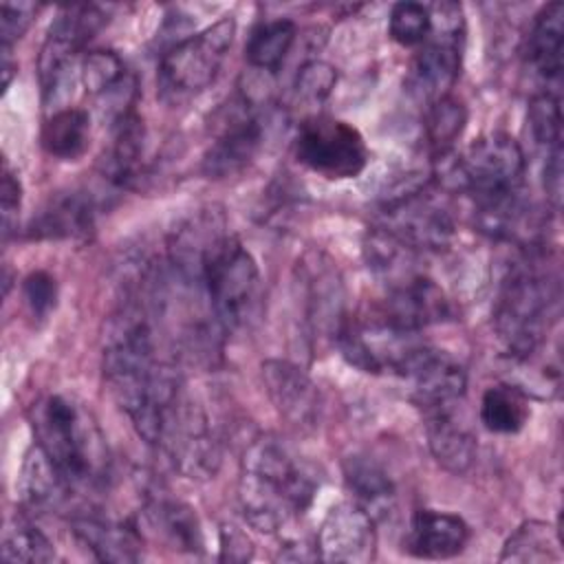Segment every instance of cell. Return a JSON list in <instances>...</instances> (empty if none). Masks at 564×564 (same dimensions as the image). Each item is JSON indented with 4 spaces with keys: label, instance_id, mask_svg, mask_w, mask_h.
I'll use <instances>...</instances> for the list:
<instances>
[{
    "label": "cell",
    "instance_id": "cell-1",
    "mask_svg": "<svg viewBox=\"0 0 564 564\" xmlns=\"http://www.w3.org/2000/svg\"><path fill=\"white\" fill-rule=\"evenodd\" d=\"M35 445L51 458L75 491L108 487L112 460L106 436L84 403L66 394H46L31 408Z\"/></svg>",
    "mask_w": 564,
    "mask_h": 564
},
{
    "label": "cell",
    "instance_id": "cell-2",
    "mask_svg": "<svg viewBox=\"0 0 564 564\" xmlns=\"http://www.w3.org/2000/svg\"><path fill=\"white\" fill-rule=\"evenodd\" d=\"M317 491L313 474L273 436L251 441L238 478L240 513L260 533H275L304 513Z\"/></svg>",
    "mask_w": 564,
    "mask_h": 564
},
{
    "label": "cell",
    "instance_id": "cell-3",
    "mask_svg": "<svg viewBox=\"0 0 564 564\" xmlns=\"http://www.w3.org/2000/svg\"><path fill=\"white\" fill-rule=\"evenodd\" d=\"M540 247L509 267L494 302V330L507 355L529 361L546 341L560 311L557 275L540 267Z\"/></svg>",
    "mask_w": 564,
    "mask_h": 564
},
{
    "label": "cell",
    "instance_id": "cell-4",
    "mask_svg": "<svg viewBox=\"0 0 564 564\" xmlns=\"http://www.w3.org/2000/svg\"><path fill=\"white\" fill-rule=\"evenodd\" d=\"M198 291L225 330L253 328L264 308V289L253 256L231 236H223L205 256Z\"/></svg>",
    "mask_w": 564,
    "mask_h": 564
},
{
    "label": "cell",
    "instance_id": "cell-5",
    "mask_svg": "<svg viewBox=\"0 0 564 564\" xmlns=\"http://www.w3.org/2000/svg\"><path fill=\"white\" fill-rule=\"evenodd\" d=\"M524 170L527 161L520 143L505 132H489L445 163L438 178L447 187L465 189L476 203H482L522 192Z\"/></svg>",
    "mask_w": 564,
    "mask_h": 564
},
{
    "label": "cell",
    "instance_id": "cell-6",
    "mask_svg": "<svg viewBox=\"0 0 564 564\" xmlns=\"http://www.w3.org/2000/svg\"><path fill=\"white\" fill-rule=\"evenodd\" d=\"M234 35L236 20L225 15L212 26L170 46L161 57L156 75L161 99L181 104L209 88L220 73Z\"/></svg>",
    "mask_w": 564,
    "mask_h": 564
},
{
    "label": "cell",
    "instance_id": "cell-7",
    "mask_svg": "<svg viewBox=\"0 0 564 564\" xmlns=\"http://www.w3.org/2000/svg\"><path fill=\"white\" fill-rule=\"evenodd\" d=\"M432 33L419 46L410 73L408 88L416 99L432 104L447 97L460 75L465 20L463 9L456 2H441L430 7Z\"/></svg>",
    "mask_w": 564,
    "mask_h": 564
},
{
    "label": "cell",
    "instance_id": "cell-8",
    "mask_svg": "<svg viewBox=\"0 0 564 564\" xmlns=\"http://www.w3.org/2000/svg\"><path fill=\"white\" fill-rule=\"evenodd\" d=\"M172 467L192 480H209L216 476L223 454L212 434L205 410L185 392L165 408L156 445Z\"/></svg>",
    "mask_w": 564,
    "mask_h": 564
},
{
    "label": "cell",
    "instance_id": "cell-9",
    "mask_svg": "<svg viewBox=\"0 0 564 564\" xmlns=\"http://www.w3.org/2000/svg\"><path fill=\"white\" fill-rule=\"evenodd\" d=\"M293 152L306 170L328 181L359 176L370 156L364 137L355 126L324 115L306 117L300 123Z\"/></svg>",
    "mask_w": 564,
    "mask_h": 564
},
{
    "label": "cell",
    "instance_id": "cell-10",
    "mask_svg": "<svg viewBox=\"0 0 564 564\" xmlns=\"http://www.w3.org/2000/svg\"><path fill=\"white\" fill-rule=\"evenodd\" d=\"M377 227L416 253L443 251L452 245L456 234L449 209L432 196L425 185L383 198Z\"/></svg>",
    "mask_w": 564,
    "mask_h": 564
},
{
    "label": "cell",
    "instance_id": "cell-11",
    "mask_svg": "<svg viewBox=\"0 0 564 564\" xmlns=\"http://www.w3.org/2000/svg\"><path fill=\"white\" fill-rule=\"evenodd\" d=\"M295 291L308 335L335 341L348 317L344 280L333 258L319 249H306L295 264Z\"/></svg>",
    "mask_w": 564,
    "mask_h": 564
},
{
    "label": "cell",
    "instance_id": "cell-12",
    "mask_svg": "<svg viewBox=\"0 0 564 564\" xmlns=\"http://www.w3.org/2000/svg\"><path fill=\"white\" fill-rule=\"evenodd\" d=\"M264 141V121L251 97L240 95L220 110L214 141L203 154L207 178H229L251 165Z\"/></svg>",
    "mask_w": 564,
    "mask_h": 564
},
{
    "label": "cell",
    "instance_id": "cell-13",
    "mask_svg": "<svg viewBox=\"0 0 564 564\" xmlns=\"http://www.w3.org/2000/svg\"><path fill=\"white\" fill-rule=\"evenodd\" d=\"M108 15L93 4L66 7L51 22L37 57V77L44 101L55 99L75 55L104 29Z\"/></svg>",
    "mask_w": 564,
    "mask_h": 564
},
{
    "label": "cell",
    "instance_id": "cell-14",
    "mask_svg": "<svg viewBox=\"0 0 564 564\" xmlns=\"http://www.w3.org/2000/svg\"><path fill=\"white\" fill-rule=\"evenodd\" d=\"M399 377L410 383V399L423 414L445 408H456L467 390V372L449 352L414 344L401 361Z\"/></svg>",
    "mask_w": 564,
    "mask_h": 564
},
{
    "label": "cell",
    "instance_id": "cell-15",
    "mask_svg": "<svg viewBox=\"0 0 564 564\" xmlns=\"http://www.w3.org/2000/svg\"><path fill=\"white\" fill-rule=\"evenodd\" d=\"M452 302L445 291L427 275L416 273L388 286V295L379 308V322L392 330L416 335L419 330L447 322Z\"/></svg>",
    "mask_w": 564,
    "mask_h": 564
},
{
    "label": "cell",
    "instance_id": "cell-16",
    "mask_svg": "<svg viewBox=\"0 0 564 564\" xmlns=\"http://www.w3.org/2000/svg\"><path fill=\"white\" fill-rule=\"evenodd\" d=\"M317 557L335 564H368L377 555L375 518L357 502L335 505L315 540Z\"/></svg>",
    "mask_w": 564,
    "mask_h": 564
},
{
    "label": "cell",
    "instance_id": "cell-17",
    "mask_svg": "<svg viewBox=\"0 0 564 564\" xmlns=\"http://www.w3.org/2000/svg\"><path fill=\"white\" fill-rule=\"evenodd\" d=\"M264 390L275 412L295 430H313L322 416V392L317 383L289 359L262 361Z\"/></svg>",
    "mask_w": 564,
    "mask_h": 564
},
{
    "label": "cell",
    "instance_id": "cell-18",
    "mask_svg": "<svg viewBox=\"0 0 564 564\" xmlns=\"http://www.w3.org/2000/svg\"><path fill=\"white\" fill-rule=\"evenodd\" d=\"M97 203L86 189L55 192L31 218L26 236L33 240H77L95 229Z\"/></svg>",
    "mask_w": 564,
    "mask_h": 564
},
{
    "label": "cell",
    "instance_id": "cell-19",
    "mask_svg": "<svg viewBox=\"0 0 564 564\" xmlns=\"http://www.w3.org/2000/svg\"><path fill=\"white\" fill-rule=\"evenodd\" d=\"M82 82L86 93L110 117V123L134 110L137 79L115 51H90L82 64Z\"/></svg>",
    "mask_w": 564,
    "mask_h": 564
},
{
    "label": "cell",
    "instance_id": "cell-20",
    "mask_svg": "<svg viewBox=\"0 0 564 564\" xmlns=\"http://www.w3.org/2000/svg\"><path fill=\"white\" fill-rule=\"evenodd\" d=\"M469 540L465 520L449 511L419 509L414 511L403 549L421 560H449L458 555Z\"/></svg>",
    "mask_w": 564,
    "mask_h": 564
},
{
    "label": "cell",
    "instance_id": "cell-21",
    "mask_svg": "<svg viewBox=\"0 0 564 564\" xmlns=\"http://www.w3.org/2000/svg\"><path fill=\"white\" fill-rule=\"evenodd\" d=\"M70 529L99 562L132 564L143 557L141 533L128 522L108 520L97 513H77L70 518Z\"/></svg>",
    "mask_w": 564,
    "mask_h": 564
},
{
    "label": "cell",
    "instance_id": "cell-22",
    "mask_svg": "<svg viewBox=\"0 0 564 564\" xmlns=\"http://www.w3.org/2000/svg\"><path fill=\"white\" fill-rule=\"evenodd\" d=\"M456 408L434 410L425 414V436L427 447L434 460L449 474H467L476 460L478 445L476 436L460 416H456Z\"/></svg>",
    "mask_w": 564,
    "mask_h": 564
},
{
    "label": "cell",
    "instance_id": "cell-23",
    "mask_svg": "<svg viewBox=\"0 0 564 564\" xmlns=\"http://www.w3.org/2000/svg\"><path fill=\"white\" fill-rule=\"evenodd\" d=\"M143 518L152 533L163 540L172 551L189 555L203 553V527L196 511L187 502L174 500L163 494L152 496L143 507Z\"/></svg>",
    "mask_w": 564,
    "mask_h": 564
},
{
    "label": "cell",
    "instance_id": "cell-24",
    "mask_svg": "<svg viewBox=\"0 0 564 564\" xmlns=\"http://www.w3.org/2000/svg\"><path fill=\"white\" fill-rule=\"evenodd\" d=\"M18 491L22 502L35 511H59L75 494L68 480L37 445L24 454Z\"/></svg>",
    "mask_w": 564,
    "mask_h": 564
},
{
    "label": "cell",
    "instance_id": "cell-25",
    "mask_svg": "<svg viewBox=\"0 0 564 564\" xmlns=\"http://www.w3.org/2000/svg\"><path fill=\"white\" fill-rule=\"evenodd\" d=\"M112 141L101 159V176L115 187H130L139 176L145 145L143 119L137 110L117 117L110 123Z\"/></svg>",
    "mask_w": 564,
    "mask_h": 564
},
{
    "label": "cell",
    "instance_id": "cell-26",
    "mask_svg": "<svg viewBox=\"0 0 564 564\" xmlns=\"http://www.w3.org/2000/svg\"><path fill=\"white\" fill-rule=\"evenodd\" d=\"M562 51H564V4L549 2L533 18L524 42V57L531 70L553 82L562 75Z\"/></svg>",
    "mask_w": 564,
    "mask_h": 564
},
{
    "label": "cell",
    "instance_id": "cell-27",
    "mask_svg": "<svg viewBox=\"0 0 564 564\" xmlns=\"http://www.w3.org/2000/svg\"><path fill=\"white\" fill-rule=\"evenodd\" d=\"M341 471L346 487L355 498L352 502L366 509L375 520H381L392 511L397 489L388 471L377 460L364 454H352L344 460Z\"/></svg>",
    "mask_w": 564,
    "mask_h": 564
},
{
    "label": "cell",
    "instance_id": "cell-28",
    "mask_svg": "<svg viewBox=\"0 0 564 564\" xmlns=\"http://www.w3.org/2000/svg\"><path fill=\"white\" fill-rule=\"evenodd\" d=\"M40 143L53 159H82L90 145V115L82 108L55 110L42 126Z\"/></svg>",
    "mask_w": 564,
    "mask_h": 564
},
{
    "label": "cell",
    "instance_id": "cell-29",
    "mask_svg": "<svg viewBox=\"0 0 564 564\" xmlns=\"http://www.w3.org/2000/svg\"><path fill=\"white\" fill-rule=\"evenodd\" d=\"M531 419L529 394L513 383H498L480 399V423L494 434H518Z\"/></svg>",
    "mask_w": 564,
    "mask_h": 564
},
{
    "label": "cell",
    "instance_id": "cell-30",
    "mask_svg": "<svg viewBox=\"0 0 564 564\" xmlns=\"http://www.w3.org/2000/svg\"><path fill=\"white\" fill-rule=\"evenodd\" d=\"M500 562H520V564H542L560 562V535L557 529L542 520L522 522L505 542Z\"/></svg>",
    "mask_w": 564,
    "mask_h": 564
},
{
    "label": "cell",
    "instance_id": "cell-31",
    "mask_svg": "<svg viewBox=\"0 0 564 564\" xmlns=\"http://www.w3.org/2000/svg\"><path fill=\"white\" fill-rule=\"evenodd\" d=\"M297 29L295 22L289 18L267 20L258 24L245 46V59L251 68L275 73L284 64V57L289 55L293 42H295Z\"/></svg>",
    "mask_w": 564,
    "mask_h": 564
},
{
    "label": "cell",
    "instance_id": "cell-32",
    "mask_svg": "<svg viewBox=\"0 0 564 564\" xmlns=\"http://www.w3.org/2000/svg\"><path fill=\"white\" fill-rule=\"evenodd\" d=\"M467 123V108L460 99L447 95L427 104L423 128L430 152L436 159H445L454 141L463 134Z\"/></svg>",
    "mask_w": 564,
    "mask_h": 564
},
{
    "label": "cell",
    "instance_id": "cell-33",
    "mask_svg": "<svg viewBox=\"0 0 564 564\" xmlns=\"http://www.w3.org/2000/svg\"><path fill=\"white\" fill-rule=\"evenodd\" d=\"M0 555L7 562H29V564L53 562L57 557L53 542L24 518H13L7 522L2 531Z\"/></svg>",
    "mask_w": 564,
    "mask_h": 564
},
{
    "label": "cell",
    "instance_id": "cell-34",
    "mask_svg": "<svg viewBox=\"0 0 564 564\" xmlns=\"http://www.w3.org/2000/svg\"><path fill=\"white\" fill-rule=\"evenodd\" d=\"M527 121L531 139L544 152V156L562 148V108L555 93H538L529 104Z\"/></svg>",
    "mask_w": 564,
    "mask_h": 564
},
{
    "label": "cell",
    "instance_id": "cell-35",
    "mask_svg": "<svg viewBox=\"0 0 564 564\" xmlns=\"http://www.w3.org/2000/svg\"><path fill=\"white\" fill-rule=\"evenodd\" d=\"M432 33L430 7L421 2H397L388 18V35L401 46H421Z\"/></svg>",
    "mask_w": 564,
    "mask_h": 564
},
{
    "label": "cell",
    "instance_id": "cell-36",
    "mask_svg": "<svg viewBox=\"0 0 564 564\" xmlns=\"http://www.w3.org/2000/svg\"><path fill=\"white\" fill-rule=\"evenodd\" d=\"M337 82V70L319 59H311L300 66L295 75V99L304 104H322L335 88Z\"/></svg>",
    "mask_w": 564,
    "mask_h": 564
},
{
    "label": "cell",
    "instance_id": "cell-37",
    "mask_svg": "<svg viewBox=\"0 0 564 564\" xmlns=\"http://www.w3.org/2000/svg\"><path fill=\"white\" fill-rule=\"evenodd\" d=\"M22 295L31 315L46 319L57 304V282L48 271H31L22 282Z\"/></svg>",
    "mask_w": 564,
    "mask_h": 564
},
{
    "label": "cell",
    "instance_id": "cell-38",
    "mask_svg": "<svg viewBox=\"0 0 564 564\" xmlns=\"http://www.w3.org/2000/svg\"><path fill=\"white\" fill-rule=\"evenodd\" d=\"M37 7L31 2H2L0 7V42L2 51H11V46L26 33Z\"/></svg>",
    "mask_w": 564,
    "mask_h": 564
},
{
    "label": "cell",
    "instance_id": "cell-39",
    "mask_svg": "<svg viewBox=\"0 0 564 564\" xmlns=\"http://www.w3.org/2000/svg\"><path fill=\"white\" fill-rule=\"evenodd\" d=\"M22 203V185L18 174L9 167V163H2V181H0V212H2V234L4 240L11 236L13 227L18 225Z\"/></svg>",
    "mask_w": 564,
    "mask_h": 564
},
{
    "label": "cell",
    "instance_id": "cell-40",
    "mask_svg": "<svg viewBox=\"0 0 564 564\" xmlns=\"http://www.w3.org/2000/svg\"><path fill=\"white\" fill-rule=\"evenodd\" d=\"M253 557V542L234 524L220 529V562H249Z\"/></svg>",
    "mask_w": 564,
    "mask_h": 564
},
{
    "label": "cell",
    "instance_id": "cell-41",
    "mask_svg": "<svg viewBox=\"0 0 564 564\" xmlns=\"http://www.w3.org/2000/svg\"><path fill=\"white\" fill-rule=\"evenodd\" d=\"M278 560H291V562H308V560H319L315 546H304L302 542H289L280 546Z\"/></svg>",
    "mask_w": 564,
    "mask_h": 564
}]
</instances>
